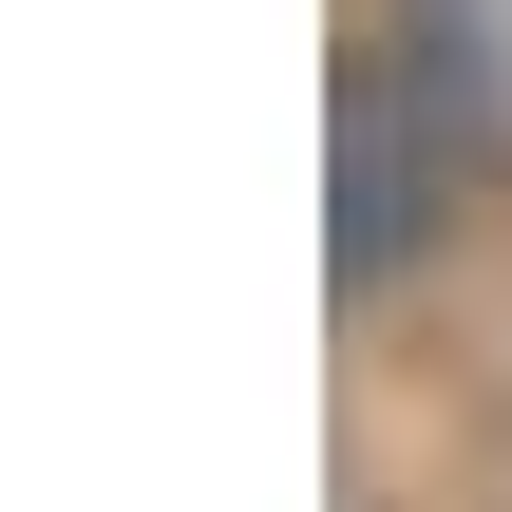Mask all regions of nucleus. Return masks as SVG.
I'll return each instance as SVG.
<instances>
[{
  "label": "nucleus",
  "instance_id": "nucleus-1",
  "mask_svg": "<svg viewBox=\"0 0 512 512\" xmlns=\"http://www.w3.org/2000/svg\"><path fill=\"white\" fill-rule=\"evenodd\" d=\"M456 190H494V171H475L456 114L418 95V57L361 19V38H342V285H399V266L456 228Z\"/></svg>",
  "mask_w": 512,
  "mask_h": 512
},
{
  "label": "nucleus",
  "instance_id": "nucleus-2",
  "mask_svg": "<svg viewBox=\"0 0 512 512\" xmlns=\"http://www.w3.org/2000/svg\"><path fill=\"white\" fill-rule=\"evenodd\" d=\"M380 38L418 57V95L456 114V152L512 190V0H380Z\"/></svg>",
  "mask_w": 512,
  "mask_h": 512
}]
</instances>
